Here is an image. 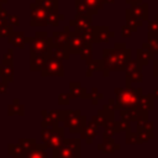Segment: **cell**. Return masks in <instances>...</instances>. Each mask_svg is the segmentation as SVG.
<instances>
[{"label":"cell","mask_w":158,"mask_h":158,"mask_svg":"<svg viewBox=\"0 0 158 158\" xmlns=\"http://www.w3.org/2000/svg\"><path fill=\"white\" fill-rule=\"evenodd\" d=\"M131 49L126 47L125 43L117 42L114 48H104L102 51V63L104 70L102 75L109 77L110 72L125 70L126 63L131 59Z\"/></svg>","instance_id":"6da1fadb"},{"label":"cell","mask_w":158,"mask_h":158,"mask_svg":"<svg viewBox=\"0 0 158 158\" xmlns=\"http://www.w3.org/2000/svg\"><path fill=\"white\" fill-rule=\"evenodd\" d=\"M115 94L116 99L110 100V102L107 104V106L114 111L136 107L138 98L143 94V91L142 88H116Z\"/></svg>","instance_id":"7a4b0ae2"},{"label":"cell","mask_w":158,"mask_h":158,"mask_svg":"<svg viewBox=\"0 0 158 158\" xmlns=\"http://www.w3.org/2000/svg\"><path fill=\"white\" fill-rule=\"evenodd\" d=\"M60 122L62 127H68L70 133H80L88 120L85 115H81L80 110H62Z\"/></svg>","instance_id":"3957f363"},{"label":"cell","mask_w":158,"mask_h":158,"mask_svg":"<svg viewBox=\"0 0 158 158\" xmlns=\"http://www.w3.org/2000/svg\"><path fill=\"white\" fill-rule=\"evenodd\" d=\"M31 54H49L53 46L52 37H48L46 31H37L35 37H27Z\"/></svg>","instance_id":"277c9868"},{"label":"cell","mask_w":158,"mask_h":158,"mask_svg":"<svg viewBox=\"0 0 158 158\" xmlns=\"http://www.w3.org/2000/svg\"><path fill=\"white\" fill-rule=\"evenodd\" d=\"M41 139L46 148H59L64 141V131L62 126L53 127H42Z\"/></svg>","instance_id":"5b68a950"},{"label":"cell","mask_w":158,"mask_h":158,"mask_svg":"<svg viewBox=\"0 0 158 158\" xmlns=\"http://www.w3.org/2000/svg\"><path fill=\"white\" fill-rule=\"evenodd\" d=\"M53 158H80V139L79 138H64L59 148L53 149Z\"/></svg>","instance_id":"8992f818"},{"label":"cell","mask_w":158,"mask_h":158,"mask_svg":"<svg viewBox=\"0 0 158 158\" xmlns=\"http://www.w3.org/2000/svg\"><path fill=\"white\" fill-rule=\"evenodd\" d=\"M125 19L128 22L135 23L137 27L143 25V21L148 20V5L144 2L131 5L130 9L125 10Z\"/></svg>","instance_id":"52a82bcc"},{"label":"cell","mask_w":158,"mask_h":158,"mask_svg":"<svg viewBox=\"0 0 158 158\" xmlns=\"http://www.w3.org/2000/svg\"><path fill=\"white\" fill-rule=\"evenodd\" d=\"M125 77H126V88H131L135 83H141L143 79L142 67L136 59H130L125 65Z\"/></svg>","instance_id":"ba28073f"},{"label":"cell","mask_w":158,"mask_h":158,"mask_svg":"<svg viewBox=\"0 0 158 158\" xmlns=\"http://www.w3.org/2000/svg\"><path fill=\"white\" fill-rule=\"evenodd\" d=\"M30 25L32 27L47 26V14L48 11L40 4L32 2L30 6Z\"/></svg>","instance_id":"9c48e42d"},{"label":"cell","mask_w":158,"mask_h":158,"mask_svg":"<svg viewBox=\"0 0 158 158\" xmlns=\"http://www.w3.org/2000/svg\"><path fill=\"white\" fill-rule=\"evenodd\" d=\"M42 77H63L64 75V68L62 65V62L49 58L44 67L41 70Z\"/></svg>","instance_id":"30bf717a"},{"label":"cell","mask_w":158,"mask_h":158,"mask_svg":"<svg viewBox=\"0 0 158 158\" xmlns=\"http://www.w3.org/2000/svg\"><path fill=\"white\" fill-rule=\"evenodd\" d=\"M91 17H93L91 15H86V16L75 15V17L69 21V27L74 31L80 32V33L86 32V31H91V28H93Z\"/></svg>","instance_id":"8fae6325"},{"label":"cell","mask_w":158,"mask_h":158,"mask_svg":"<svg viewBox=\"0 0 158 158\" xmlns=\"http://www.w3.org/2000/svg\"><path fill=\"white\" fill-rule=\"evenodd\" d=\"M112 37H115V32L111 31L109 26H93L94 43H107Z\"/></svg>","instance_id":"7c38bea8"},{"label":"cell","mask_w":158,"mask_h":158,"mask_svg":"<svg viewBox=\"0 0 158 158\" xmlns=\"http://www.w3.org/2000/svg\"><path fill=\"white\" fill-rule=\"evenodd\" d=\"M114 118H115L114 110L110 109L107 105H105L104 109L102 110H99L95 116L93 115V117H91L90 121H93L98 127L99 126H104L105 127L107 123H110L111 121H114Z\"/></svg>","instance_id":"4fadbf2b"},{"label":"cell","mask_w":158,"mask_h":158,"mask_svg":"<svg viewBox=\"0 0 158 158\" xmlns=\"http://www.w3.org/2000/svg\"><path fill=\"white\" fill-rule=\"evenodd\" d=\"M68 49L70 52V54H79L80 49L84 46V41L81 37V33L74 30H69L68 32Z\"/></svg>","instance_id":"5bb4252c"},{"label":"cell","mask_w":158,"mask_h":158,"mask_svg":"<svg viewBox=\"0 0 158 158\" xmlns=\"http://www.w3.org/2000/svg\"><path fill=\"white\" fill-rule=\"evenodd\" d=\"M41 115H42L41 126L42 127H53V126H58V123L60 122L62 110H51V111L42 110Z\"/></svg>","instance_id":"9a60e30c"},{"label":"cell","mask_w":158,"mask_h":158,"mask_svg":"<svg viewBox=\"0 0 158 158\" xmlns=\"http://www.w3.org/2000/svg\"><path fill=\"white\" fill-rule=\"evenodd\" d=\"M127 128H130V122H126V121H111L110 123H107L105 127H104V133L102 136L104 137H114L116 133L121 132V131H126Z\"/></svg>","instance_id":"2e32d148"},{"label":"cell","mask_w":158,"mask_h":158,"mask_svg":"<svg viewBox=\"0 0 158 158\" xmlns=\"http://www.w3.org/2000/svg\"><path fill=\"white\" fill-rule=\"evenodd\" d=\"M136 60L138 62V64L141 67L147 65L151 60H154V54L149 51V48L147 47L146 43H143L142 47L136 51Z\"/></svg>","instance_id":"e0dca14e"},{"label":"cell","mask_w":158,"mask_h":158,"mask_svg":"<svg viewBox=\"0 0 158 158\" xmlns=\"http://www.w3.org/2000/svg\"><path fill=\"white\" fill-rule=\"evenodd\" d=\"M51 58L49 54H31L30 53V69L32 72H41L47 60Z\"/></svg>","instance_id":"ac0fdd59"},{"label":"cell","mask_w":158,"mask_h":158,"mask_svg":"<svg viewBox=\"0 0 158 158\" xmlns=\"http://www.w3.org/2000/svg\"><path fill=\"white\" fill-rule=\"evenodd\" d=\"M96 133H98V126L93 121H89V122H86L85 127L81 130L80 138L85 139V142L88 144H91L93 143V139L96 137Z\"/></svg>","instance_id":"d6986e66"},{"label":"cell","mask_w":158,"mask_h":158,"mask_svg":"<svg viewBox=\"0 0 158 158\" xmlns=\"http://www.w3.org/2000/svg\"><path fill=\"white\" fill-rule=\"evenodd\" d=\"M102 138H104V142L98 144V149L99 151L104 152L105 154H112L114 152L120 149L121 146L118 143H116L112 137H104L102 136Z\"/></svg>","instance_id":"ffe728a7"},{"label":"cell","mask_w":158,"mask_h":158,"mask_svg":"<svg viewBox=\"0 0 158 158\" xmlns=\"http://www.w3.org/2000/svg\"><path fill=\"white\" fill-rule=\"evenodd\" d=\"M70 27L69 25L64 26L63 31H54L52 33V41L53 44L56 46H60V47H68V32H69Z\"/></svg>","instance_id":"44dd1931"},{"label":"cell","mask_w":158,"mask_h":158,"mask_svg":"<svg viewBox=\"0 0 158 158\" xmlns=\"http://www.w3.org/2000/svg\"><path fill=\"white\" fill-rule=\"evenodd\" d=\"M49 56H51V58L62 62V60H68L70 58V52H69L68 47H60V46L53 44L49 51Z\"/></svg>","instance_id":"7402d4cb"},{"label":"cell","mask_w":158,"mask_h":158,"mask_svg":"<svg viewBox=\"0 0 158 158\" xmlns=\"http://www.w3.org/2000/svg\"><path fill=\"white\" fill-rule=\"evenodd\" d=\"M143 112L144 110H138L137 107L123 109V110H120V117L122 118V121H126V122H136Z\"/></svg>","instance_id":"603a6c76"},{"label":"cell","mask_w":158,"mask_h":158,"mask_svg":"<svg viewBox=\"0 0 158 158\" xmlns=\"http://www.w3.org/2000/svg\"><path fill=\"white\" fill-rule=\"evenodd\" d=\"M136 107L138 110H144V111L154 110V96H153V94H146V95L142 94L138 98Z\"/></svg>","instance_id":"cb8c5ba5"},{"label":"cell","mask_w":158,"mask_h":158,"mask_svg":"<svg viewBox=\"0 0 158 158\" xmlns=\"http://www.w3.org/2000/svg\"><path fill=\"white\" fill-rule=\"evenodd\" d=\"M69 95L70 98H79V99H88V90L81 86L79 81H70L69 83Z\"/></svg>","instance_id":"d4e9b609"},{"label":"cell","mask_w":158,"mask_h":158,"mask_svg":"<svg viewBox=\"0 0 158 158\" xmlns=\"http://www.w3.org/2000/svg\"><path fill=\"white\" fill-rule=\"evenodd\" d=\"M7 42H9L10 44H12L14 47H16V48H23L25 44L27 43V37H26L25 33L21 32V31H17V32L14 31V32L7 37Z\"/></svg>","instance_id":"484cf974"},{"label":"cell","mask_w":158,"mask_h":158,"mask_svg":"<svg viewBox=\"0 0 158 158\" xmlns=\"http://www.w3.org/2000/svg\"><path fill=\"white\" fill-rule=\"evenodd\" d=\"M86 63V72H85V74H86V77H91L93 75V73L94 72H98V70H104V63H102V59L100 60V59H89L88 62H85Z\"/></svg>","instance_id":"4316f807"},{"label":"cell","mask_w":158,"mask_h":158,"mask_svg":"<svg viewBox=\"0 0 158 158\" xmlns=\"http://www.w3.org/2000/svg\"><path fill=\"white\" fill-rule=\"evenodd\" d=\"M7 153L9 156H11L12 158H25L27 151L20 144V143H9L7 144Z\"/></svg>","instance_id":"83f0119b"},{"label":"cell","mask_w":158,"mask_h":158,"mask_svg":"<svg viewBox=\"0 0 158 158\" xmlns=\"http://www.w3.org/2000/svg\"><path fill=\"white\" fill-rule=\"evenodd\" d=\"M81 1L90 15H96L98 11L104 7V4L101 0H81Z\"/></svg>","instance_id":"f1b7e54d"},{"label":"cell","mask_w":158,"mask_h":158,"mask_svg":"<svg viewBox=\"0 0 158 158\" xmlns=\"http://www.w3.org/2000/svg\"><path fill=\"white\" fill-rule=\"evenodd\" d=\"M44 148L46 147H44L43 143H37L33 149H31L26 153L25 158H48Z\"/></svg>","instance_id":"f546056e"},{"label":"cell","mask_w":158,"mask_h":158,"mask_svg":"<svg viewBox=\"0 0 158 158\" xmlns=\"http://www.w3.org/2000/svg\"><path fill=\"white\" fill-rule=\"evenodd\" d=\"M0 78L5 83H11L14 80V68L12 65H4L0 64Z\"/></svg>","instance_id":"4dcf8cb0"},{"label":"cell","mask_w":158,"mask_h":158,"mask_svg":"<svg viewBox=\"0 0 158 158\" xmlns=\"http://www.w3.org/2000/svg\"><path fill=\"white\" fill-rule=\"evenodd\" d=\"M23 114H25V105L20 104V101L17 99L14 100V102L7 106V115L9 116H14V115L22 116Z\"/></svg>","instance_id":"1f68e13d"},{"label":"cell","mask_w":158,"mask_h":158,"mask_svg":"<svg viewBox=\"0 0 158 158\" xmlns=\"http://www.w3.org/2000/svg\"><path fill=\"white\" fill-rule=\"evenodd\" d=\"M146 44L153 54H158V33L148 32V41L146 42Z\"/></svg>","instance_id":"d6a6232c"},{"label":"cell","mask_w":158,"mask_h":158,"mask_svg":"<svg viewBox=\"0 0 158 158\" xmlns=\"http://www.w3.org/2000/svg\"><path fill=\"white\" fill-rule=\"evenodd\" d=\"M64 16L62 14H59V11H48L47 14V23L51 25V26H58L59 25V21L63 20Z\"/></svg>","instance_id":"836d02e7"},{"label":"cell","mask_w":158,"mask_h":158,"mask_svg":"<svg viewBox=\"0 0 158 158\" xmlns=\"http://www.w3.org/2000/svg\"><path fill=\"white\" fill-rule=\"evenodd\" d=\"M35 2L42 5L47 11H57L59 9V0H35Z\"/></svg>","instance_id":"e575fe53"},{"label":"cell","mask_w":158,"mask_h":158,"mask_svg":"<svg viewBox=\"0 0 158 158\" xmlns=\"http://www.w3.org/2000/svg\"><path fill=\"white\" fill-rule=\"evenodd\" d=\"M125 142L127 143V144H141L142 142H141V138H139V136H138V133H137V131H132V128L130 127V128H127L126 130V139H125Z\"/></svg>","instance_id":"d590c367"},{"label":"cell","mask_w":158,"mask_h":158,"mask_svg":"<svg viewBox=\"0 0 158 158\" xmlns=\"http://www.w3.org/2000/svg\"><path fill=\"white\" fill-rule=\"evenodd\" d=\"M137 28H138V27H137L135 23L126 21V23H125V25L122 26V28H121V37H122V38H128V37H131V35H132L133 32H136Z\"/></svg>","instance_id":"8d00e7d4"},{"label":"cell","mask_w":158,"mask_h":158,"mask_svg":"<svg viewBox=\"0 0 158 158\" xmlns=\"http://www.w3.org/2000/svg\"><path fill=\"white\" fill-rule=\"evenodd\" d=\"M79 56H80V59L88 62L89 59L93 58V49H91V44H84L83 48L80 49L79 52Z\"/></svg>","instance_id":"74e56055"},{"label":"cell","mask_w":158,"mask_h":158,"mask_svg":"<svg viewBox=\"0 0 158 158\" xmlns=\"http://www.w3.org/2000/svg\"><path fill=\"white\" fill-rule=\"evenodd\" d=\"M19 143H20L27 152L31 151V149H33V148L36 147V144H37V142H36L35 138H21V139L19 141Z\"/></svg>","instance_id":"f35d334b"},{"label":"cell","mask_w":158,"mask_h":158,"mask_svg":"<svg viewBox=\"0 0 158 158\" xmlns=\"http://www.w3.org/2000/svg\"><path fill=\"white\" fill-rule=\"evenodd\" d=\"M102 98H104V95H102L101 93H99L96 88H93V90H91L90 93H88V99H90V100H91L93 105H98L99 100H100V99H102Z\"/></svg>","instance_id":"ab89813d"},{"label":"cell","mask_w":158,"mask_h":158,"mask_svg":"<svg viewBox=\"0 0 158 158\" xmlns=\"http://www.w3.org/2000/svg\"><path fill=\"white\" fill-rule=\"evenodd\" d=\"M75 15H79V16H86V15H90L89 11L85 9L84 4L81 0H75ZM93 16V15H91Z\"/></svg>","instance_id":"60d3db41"},{"label":"cell","mask_w":158,"mask_h":158,"mask_svg":"<svg viewBox=\"0 0 158 158\" xmlns=\"http://www.w3.org/2000/svg\"><path fill=\"white\" fill-rule=\"evenodd\" d=\"M12 59H14V49L12 48H9L7 52L4 54L2 64L4 65H12Z\"/></svg>","instance_id":"b9f144b4"},{"label":"cell","mask_w":158,"mask_h":158,"mask_svg":"<svg viewBox=\"0 0 158 158\" xmlns=\"http://www.w3.org/2000/svg\"><path fill=\"white\" fill-rule=\"evenodd\" d=\"M12 32H14V27L10 25H5L0 28V38H5V37L7 38Z\"/></svg>","instance_id":"7bdbcfd3"},{"label":"cell","mask_w":158,"mask_h":158,"mask_svg":"<svg viewBox=\"0 0 158 158\" xmlns=\"http://www.w3.org/2000/svg\"><path fill=\"white\" fill-rule=\"evenodd\" d=\"M70 99L72 98H70L69 93H60L58 95V104L59 105H69Z\"/></svg>","instance_id":"ee69618b"},{"label":"cell","mask_w":158,"mask_h":158,"mask_svg":"<svg viewBox=\"0 0 158 158\" xmlns=\"http://www.w3.org/2000/svg\"><path fill=\"white\" fill-rule=\"evenodd\" d=\"M7 16H9L7 10L2 7V9H1V11H0V28H1L2 26L7 25Z\"/></svg>","instance_id":"f6af8a7d"},{"label":"cell","mask_w":158,"mask_h":158,"mask_svg":"<svg viewBox=\"0 0 158 158\" xmlns=\"http://www.w3.org/2000/svg\"><path fill=\"white\" fill-rule=\"evenodd\" d=\"M7 25L10 26H19L20 25V21H19V16L16 15H9L7 16Z\"/></svg>","instance_id":"bcb514c9"},{"label":"cell","mask_w":158,"mask_h":158,"mask_svg":"<svg viewBox=\"0 0 158 158\" xmlns=\"http://www.w3.org/2000/svg\"><path fill=\"white\" fill-rule=\"evenodd\" d=\"M148 32H157L158 33V23L154 21H148Z\"/></svg>","instance_id":"7dc6e473"},{"label":"cell","mask_w":158,"mask_h":158,"mask_svg":"<svg viewBox=\"0 0 158 158\" xmlns=\"http://www.w3.org/2000/svg\"><path fill=\"white\" fill-rule=\"evenodd\" d=\"M7 93V83L0 80V94H6Z\"/></svg>","instance_id":"c3c4849f"},{"label":"cell","mask_w":158,"mask_h":158,"mask_svg":"<svg viewBox=\"0 0 158 158\" xmlns=\"http://www.w3.org/2000/svg\"><path fill=\"white\" fill-rule=\"evenodd\" d=\"M153 75L158 77V59L153 60Z\"/></svg>","instance_id":"681fc988"},{"label":"cell","mask_w":158,"mask_h":158,"mask_svg":"<svg viewBox=\"0 0 158 158\" xmlns=\"http://www.w3.org/2000/svg\"><path fill=\"white\" fill-rule=\"evenodd\" d=\"M125 1L128 5H136V4H141L142 2V0H125Z\"/></svg>","instance_id":"f907efd6"},{"label":"cell","mask_w":158,"mask_h":158,"mask_svg":"<svg viewBox=\"0 0 158 158\" xmlns=\"http://www.w3.org/2000/svg\"><path fill=\"white\" fill-rule=\"evenodd\" d=\"M101 1H102L104 5H109V4H114L115 2V0H101Z\"/></svg>","instance_id":"816d5d0a"},{"label":"cell","mask_w":158,"mask_h":158,"mask_svg":"<svg viewBox=\"0 0 158 158\" xmlns=\"http://www.w3.org/2000/svg\"><path fill=\"white\" fill-rule=\"evenodd\" d=\"M153 96H154V99H158V88H156L154 90H153Z\"/></svg>","instance_id":"f5cc1de1"},{"label":"cell","mask_w":158,"mask_h":158,"mask_svg":"<svg viewBox=\"0 0 158 158\" xmlns=\"http://www.w3.org/2000/svg\"><path fill=\"white\" fill-rule=\"evenodd\" d=\"M9 0H0V5H4V4H7Z\"/></svg>","instance_id":"db71d44e"},{"label":"cell","mask_w":158,"mask_h":158,"mask_svg":"<svg viewBox=\"0 0 158 158\" xmlns=\"http://www.w3.org/2000/svg\"><path fill=\"white\" fill-rule=\"evenodd\" d=\"M156 22H157V23H158V15H157V16H156Z\"/></svg>","instance_id":"11a10c76"},{"label":"cell","mask_w":158,"mask_h":158,"mask_svg":"<svg viewBox=\"0 0 158 158\" xmlns=\"http://www.w3.org/2000/svg\"><path fill=\"white\" fill-rule=\"evenodd\" d=\"M1 9H2V5H0V11H1Z\"/></svg>","instance_id":"9f6ffc18"},{"label":"cell","mask_w":158,"mask_h":158,"mask_svg":"<svg viewBox=\"0 0 158 158\" xmlns=\"http://www.w3.org/2000/svg\"><path fill=\"white\" fill-rule=\"evenodd\" d=\"M70 158H78V157H70Z\"/></svg>","instance_id":"6f0895ef"}]
</instances>
